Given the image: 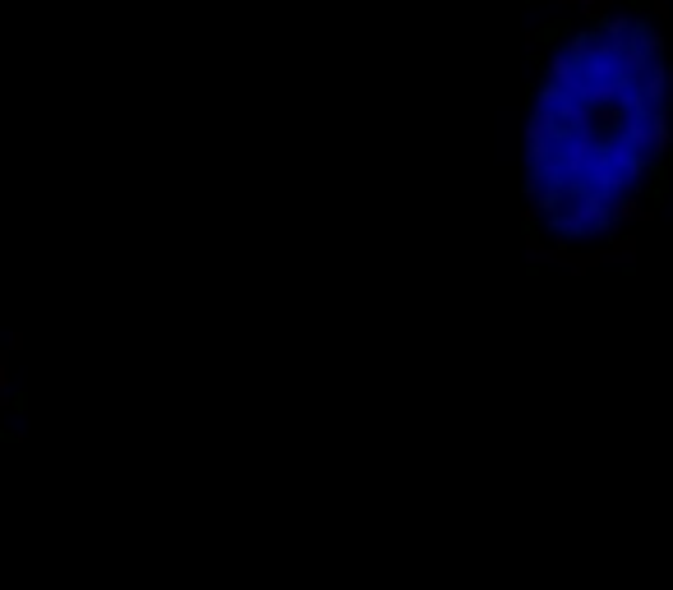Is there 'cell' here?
<instances>
[{"mask_svg":"<svg viewBox=\"0 0 673 590\" xmlns=\"http://www.w3.org/2000/svg\"><path fill=\"white\" fill-rule=\"evenodd\" d=\"M673 184V14L664 0H558L530 33L526 240L613 263Z\"/></svg>","mask_w":673,"mask_h":590,"instance_id":"1","label":"cell"},{"mask_svg":"<svg viewBox=\"0 0 673 590\" xmlns=\"http://www.w3.org/2000/svg\"><path fill=\"white\" fill-rule=\"evenodd\" d=\"M10 420H14V388H10V351L0 341V434H10Z\"/></svg>","mask_w":673,"mask_h":590,"instance_id":"2","label":"cell"}]
</instances>
